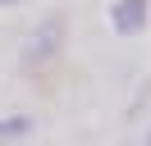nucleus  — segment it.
Wrapping results in <instances>:
<instances>
[{"label":"nucleus","mask_w":151,"mask_h":146,"mask_svg":"<svg viewBox=\"0 0 151 146\" xmlns=\"http://www.w3.org/2000/svg\"><path fill=\"white\" fill-rule=\"evenodd\" d=\"M32 128H37V123H32L28 114H5V119H0V142H19V137H28Z\"/></svg>","instance_id":"7ed1b4c3"},{"label":"nucleus","mask_w":151,"mask_h":146,"mask_svg":"<svg viewBox=\"0 0 151 146\" xmlns=\"http://www.w3.org/2000/svg\"><path fill=\"white\" fill-rule=\"evenodd\" d=\"M14 5H19V0H0V9H14Z\"/></svg>","instance_id":"20e7f679"},{"label":"nucleus","mask_w":151,"mask_h":146,"mask_svg":"<svg viewBox=\"0 0 151 146\" xmlns=\"http://www.w3.org/2000/svg\"><path fill=\"white\" fill-rule=\"evenodd\" d=\"M151 23V0H114L110 5V27L119 36H142Z\"/></svg>","instance_id":"f03ea898"},{"label":"nucleus","mask_w":151,"mask_h":146,"mask_svg":"<svg viewBox=\"0 0 151 146\" xmlns=\"http://www.w3.org/2000/svg\"><path fill=\"white\" fill-rule=\"evenodd\" d=\"M147 146H151V137H147Z\"/></svg>","instance_id":"39448f33"},{"label":"nucleus","mask_w":151,"mask_h":146,"mask_svg":"<svg viewBox=\"0 0 151 146\" xmlns=\"http://www.w3.org/2000/svg\"><path fill=\"white\" fill-rule=\"evenodd\" d=\"M55 55H64V14H46L28 32V41H23V50H19V64L23 69H41V64H50Z\"/></svg>","instance_id":"f257e3e1"}]
</instances>
